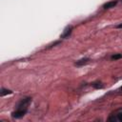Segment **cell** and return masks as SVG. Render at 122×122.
Returning <instances> with one entry per match:
<instances>
[{
  "label": "cell",
  "instance_id": "1",
  "mask_svg": "<svg viewBox=\"0 0 122 122\" xmlns=\"http://www.w3.org/2000/svg\"><path fill=\"white\" fill-rule=\"evenodd\" d=\"M30 101H31V98H30V97H28V98H24L23 100H21V101L19 102L17 108H18V109H26L27 106L30 103Z\"/></svg>",
  "mask_w": 122,
  "mask_h": 122
},
{
  "label": "cell",
  "instance_id": "2",
  "mask_svg": "<svg viewBox=\"0 0 122 122\" xmlns=\"http://www.w3.org/2000/svg\"><path fill=\"white\" fill-rule=\"evenodd\" d=\"M26 112H27L26 109H18L16 112H12L11 115H12L13 118H21V117H23V116L25 115Z\"/></svg>",
  "mask_w": 122,
  "mask_h": 122
},
{
  "label": "cell",
  "instance_id": "3",
  "mask_svg": "<svg viewBox=\"0 0 122 122\" xmlns=\"http://www.w3.org/2000/svg\"><path fill=\"white\" fill-rule=\"evenodd\" d=\"M71 30H72V27L71 26H68L65 30H64V31H63V33L61 34V38H66V37H68L70 34H71Z\"/></svg>",
  "mask_w": 122,
  "mask_h": 122
},
{
  "label": "cell",
  "instance_id": "4",
  "mask_svg": "<svg viewBox=\"0 0 122 122\" xmlns=\"http://www.w3.org/2000/svg\"><path fill=\"white\" fill-rule=\"evenodd\" d=\"M116 4H117V1H116V0H114V1H110V2L105 3V4H104V6H103V8H104V9H110V8H113V7H114Z\"/></svg>",
  "mask_w": 122,
  "mask_h": 122
},
{
  "label": "cell",
  "instance_id": "5",
  "mask_svg": "<svg viewBox=\"0 0 122 122\" xmlns=\"http://www.w3.org/2000/svg\"><path fill=\"white\" fill-rule=\"evenodd\" d=\"M89 60H90L89 58H82V59L76 61L75 65H76V66H82V65H85V64H87V63L89 62Z\"/></svg>",
  "mask_w": 122,
  "mask_h": 122
},
{
  "label": "cell",
  "instance_id": "6",
  "mask_svg": "<svg viewBox=\"0 0 122 122\" xmlns=\"http://www.w3.org/2000/svg\"><path fill=\"white\" fill-rule=\"evenodd\" d=\"M12 92L11 91H10V90H5V89H2L1 90V92H0V94H1V96H4V95H6V94H10Z\"/></svg>",
  "mask_w": 122,
  "mask_h": 122
},
{
  "label": "cell",
  "instance_id": "7",
  "mask_svg": "<svg viewBox=\"0 0 122 122\" xmlns=\"http://www.w3.org/2000/svg\"><path fill=\"white\" fill-rule=\"evenodd\" d=\"M92 86H93L95 89H101V88H103V85H102L101 82H94V83L92 84Z\"/></svg>",
  "mask_w": 122,
  "mask_h": 122
},
{
  "label": "cell",
  "instance_id": "8",
  "mask_svg": "<svg viewBox=\"0 0 122 122\" xmlns=\"http://www.w3.org/2000/svg\"><path fill=\"white\" fill-rule=\"evenodd\" d=\"M120 58H122V54L121 53H116V54H114V55L112 56V60H117V59H120Z\"/></svg>",
  "mask_w": 122,
  "mask_h": 122
},
{
  "label": "cell",
  "instance_id": "9",
  "mask_svg": "<svg viewBox=\"0 0 122 122\" xmlns=\"http://www.w3.org/2000/svg\"><path fill=\"white\" fill-rule=\"evenodd\" d=\"M117 118H118V120H119V121H121V122H122V112H119V113L117 114Z\"/></svg>",
  "mask_w": 122,
  "mask_h": 122
},
{
  "label": "cell",
  "instance_id": "10",
  "mask_svg": "<svg viewBox=\"0 0 122 122\" xmlns=\"http://www.w3.org/2000/svg\"><path fill=\"white\" fill-rule=\"evenodd\" d=\"M117 28H118V29H121V28H122V23H121V24H119V25L117 26Z\"/></svg>",
  "mask_w": 122,
  "mask_h": 122
},
{
  "label": "cell",
  "instance_id": "11",
  "mask_svg": "<svg viewBox=\"0 0 122 122\" xmlns=\"http://www.w3.org/2000/svg\"><path fill=\"white\" fill-rule=\"evenodd\" d=\"M119 90H120V91H122V86H121V87L119 88Z\"/></svg>",
  "mask_w": 122,
  "mask_h": 122
}]
</instances>
